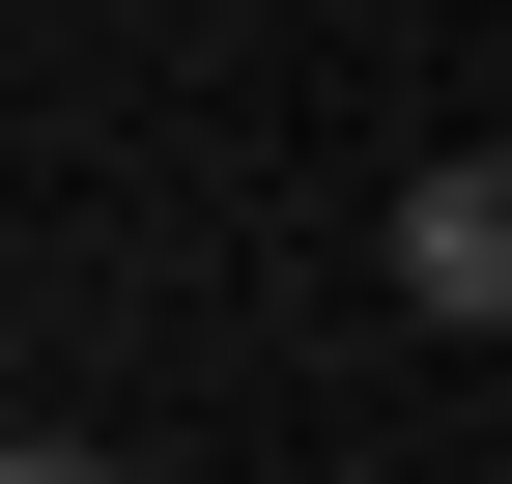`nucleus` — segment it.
Listing matches in <instances>:
<instances>
[{
	"label": "nucleus",
	"instance_id": "2",
	"mask_svg": "<svg viewBox=\"0 0 512 484\" xmlns=\"http://www.w3.org/2000/svg\"><path fill=\"white\" fill-rule=\"evenodd\" d=\"M0 484H114V456H57V428H0Z\"/></svg>",
	"mask_w": 512,
	"mask_h": 484
},
{
	"label": "nucleus",
	"instance_id": "1",
	"mask_svg": "<svg viewBox=\"0 0 512 484\" xmlns=\"http://www.w3.org/2000/svg\"><path fill=\"white\" fill-rule=\"evenodd\" d=\"M399 314H427V342L512 314V200H484V171H427V200H399Z\"/></svg>",
	"mask_w": 512,
	"mask_h": 484
}]
</instances>
